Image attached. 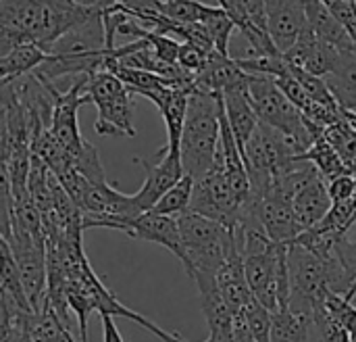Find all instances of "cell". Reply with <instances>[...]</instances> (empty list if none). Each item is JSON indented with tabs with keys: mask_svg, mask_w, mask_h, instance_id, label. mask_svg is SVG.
Returning a JSON list of instances; mask_svg holds the SVG:
<instances>
[{
	"mask_svg": "<svg viewBox=\"0 0 356 342\" xmlns=\"http://www.w3.org/2000/svg\"><path fill=\"white\" fill-rule=\"evenodd\" d=\"M217 2H219V8H223L227 13V17L236 23L238 31H244L246 27L252 25V21L248 19V13H246L244 0H217Z\"/></svg>",
	"mask_w": 356,
	"mask_h": 342,
	"instance_id": "cell-34",
	"label": "cell"
},
{
	"mask_svg": "<svg viewBox=\"0 0 356 342\" xmlns=\"http://www.w3.org/2000/svg\"><path fill=\"white\" fill-rule=\"evenodd\" d=\"M165 15L177 23H202L204 17L215 8L200 0H163Z\"/></svg>",
	"mask_w": 356,
	"mask_h": 342,
	"instance_id": "cell-27",
	"label": "cell"
},
{
	"mask_svg": "<svg viewBox=\"0 0 356 342\" xmlns=\"http://www.w3.org/2000/svg\"><path fill=\"white\" fill-rule=\"evenodd\" d=\"M50 52L38 44H21L0 56V86L25 77L50 61Z\"/></svg>",
	"mask_w": 356,
	"mask_h": 342,
	"instance_id": "cell-17",
	"label": "cell"
},
{
	"mask_svg": "<svg viewBox=\"0 0 356 342\" xmlns=\"http://www.w3.org/2000/svg\"><path fill=\"white\" fill-rule=\"evenodd\" d=\"M300 157L298 148L290 138L280 134L277 130L259 123L257 132L252 134L250 142L244 150V161L252 186V196H265L277 178Z\"/></svg>",
	"mask_w": 356,
	"mask_h": 342,
	"instance_id": "cell-4",
	"label": "cell"
},
{
	"mask_svg": "<svg viewBox=\"0 0 356 342\" xmlns=\"http://www.w3.org/2000/svg\"><path fill=\"white\" fill-rule=\"evenodd\" d=\"M292 207L294 213L300 221V226L307 230L315 228L317 224H321L325 219V215L332 211L334 203L330 199V190H327V182L321 178V173H313L294 194L292 199Z\"/></svg>",
	"mask_w": 356,
	"mask_h": 342,
	"instance_id": "cell-12",
	"label": "cell"
},
{
	"mask_svg": "<svg viewBox=\"0 0 356 342\" xmlns=\"http://www.w3.org/2000/svg\"><path fill=\"white\" fill-rule=\"evenodd\" d=\"M248 94L252 100V107L261 119V123L277 130L286 138L294 142L300 155H305L317 138L323 136L325 130H319L313 125L298 109L296 104L282 92V88L275 84L269 75H254L248 77Z\"/></svg>",
	"mask_w": 356,
	"mask_h": 342,
	"instance_id": "cell-3",
	"label": "cell"
},
{
	"mask_svg": "<svg viewBox=\"0 0 356 342\" xmlns=\"http://www.w3.org/2000/svg\"><path fill=\"white\" fill-rule=\"evenodd\" d=\"M86 81L88 75L75 77V81L67 90H58L52 84V98H54V109H52V134L60 142V146L67 150V155L77 153L88 140L79 132L77 123V111L79 107L92 102L90 96L86 94Z\"/></svg>",
	"mask_w": 356,
	"mask_h": 342,
	"instance_id": "cell-7",
	"label": "cell"
},
{
	"mask_svg": "<svg viewBox=\"0 0 356 342\" xmlns=\"http://www.w3.org/2000/svg\"><path fill=\"white\" fill-rule=\"evenodd\" d=\"M327 190H330V199L334 205H342L348 203L356 196V176H340L332 182H327Z\"/></svg>",
	"mask_w": 356,
	"mask_h": 342,
	"instance_id": "cell-33",
	"label": "cell"
},
{
	"mask_svg": "<svg viewBox=\"0 0 356 342\" xmlns=\"http://www.w3.org/2000/svg\"><path fill=\"white\" fill-rule=\"evenodd\" d=\"M154 161L148 159H136L146 171V180L142 188L134 194L136 205L140 213H148L154 209V205L186 176L184 163H181V153L167 150L165 146L154 155Z\"/></svg>",
	"mask_w": 356,
	"mask_h": 342,
	"instance_id": "cell-8",
	"label": "cell"
},
{
	"mask_svg": "<svg viewBox=\"0 0 356 342\" xmlns=\"http://www.w3.org/2000/svg\"><path fill=\"white\" fill-rule=\"evenodd\" d=\"M271 342H319L315 320L311 316L296 313L290 307H282L273 313Z\"/></svg>",
	"mask_w": 356,
	"mask_h": 342,
	"instance_id": "cell-19",
	"label": "cell"
},
{
	"mask_svg": "<svg viewBox=\"0 0 356 342\" xmlns=\"http://www.w3.org/2000/svg\"><path fill=\"white\" fill-rule=\"evenodd\" d=\"M323 79L340 109L356 113V48L340 50L334 69Z\"/></svg>",
	"mask_w": 356,
	"mask_h": 342,
	"instance_id": "cell-15",
	"label": "cell"
},
{
	"mask_svg": "<svg viewBox=\"0 0 356 342\" xmlns=\"http://www.w3.org/2000/svg\"><path fill=\"white\" fill-rule=\"evenodd\" d=\"M2 247V267H0V295L8 297L21 311H27V313H33L31 305H29V299L25 295V288H23V282H21V274H19V267H17V261H15V255L8 247L6 240L0 242Z\"/></svg>",
	"mask_w": 356,
	"mask_h": 342,
	"instance_id": "cell-21",
	"label": "cell"
},
{
	"mask_svg": "<svg viewBox=\"0 0 356 342\" xmlns=\"http://www.w3.org/2000/svg\"><path fill=\"white\" fill-rule=\"evenodd\" d=\"M69 342H81V341H75V339H73V334L69 332Z\"/></svg>",
	"mask_w": 356,
	"mask_h": 342,
	"instance_id": "cell-39",
	"label": "cell"
},
{
	"mask_svg": "<svg viewBox=\"0 0 356 342\" xmlns=\"http://www.w3.org/2000/svg\"><path fill=\"white\" fill-rule=\"evenodd\" d=\"M69 165L75 171H79L86 180H90L92 184H108V180L104 176V167L98 157V150L90 142H86L77 153L69 155Z\"/></svg>",
	"mask_w": 356,
	"mask_h": 342,
	"instance_id": "cell-26",
	"label": "cell"
},
{
	"mask_svg": "<svg viewBox=\"0 0 356 342\" xmlns=\"http://www.w3.org/2000/svg\"><path fill=\"white\" fill-rule=\"evenodd\" d=\"M342 113H344L346 121H348V123H350V125L356 130V113H348V111H342Z\"/></svg>",
	"mask_w": 356,
	"mask_h": 342,
	"instance_id": "cell-38",
	"label": "cell"
},
{
	"mask_svg": "<svg viewBox=\"0 0 356 342\" xmlns=\"http://www.w3.org/2000/svg\"><path fill=\"white\" fill-rule=\"evenodd\" d=\"M86 94L98 109L94 130L98 136H127L134 138V94L111 71H96L88 75Z\"/></svg>",
	"mask_w": 356,
	"mask_h": 342,
	"instance_id": "cell-5",
	"label": "cell"
},
{
	"mask_svg": "<svg viewBox=\"0 0 356 342\" xmlns=\"http://www.w3.org/2000/svg\"><path fill=\"white\" fill-rule=\"evenodd\" d=\"M194 90L186 88H171L167 100L159 109V113L165 119L167 127V150L181 153V138H184V127H186V117H188V104H190V94Z\"/></svg>",
	"mask_w": 356,
	"mask_h": 342,
	"instance_id": "cell-20",
	"label": "cell"
},
{
	"mask_svg": "<svg viewBox=\"0 0 356 342\" xmlns=\"http://www.w3.org/2000/svg\"><path fill=\"white\" fill-rule=\"evenodd\" d=\"M254 199V196H252ZM257 215L267 232V236L277 244H292L305 232L300 226L292 201L280 190L271 188L265 196L254 199Z\"/></svg>",
	"mask_w": 356,
	"mask_h": 342,
	"instance_id": "cell-9",
	"label": "cell"
},
{
	"mask_svg": "<svg viewBox=\"0 0 356 342\" xmlns=\"http://www.w3.org/2000/svg\"><path fill=\"white\" fill-rule=\"evenodd\" d=\"M305 0H267V27L280 52H288L307 29Z\"/></svg>",
	"mask_w": 356,
	"mask_h": 342,
	"instance_id": "cell-11",
	"label": "cell"
},
{
	"mask_svg": "<svg viewBox=\"0 0 356 342\" xmlns=\"http://www.w3.org/2000/svg\"><path fill=\"white\" fill-rule=\"evenodd\" d=\"M242 209L244 207L236 199V192L227 180V173H225V167L217 155L213 169L202 180H198L194 186L190 211L204 215L209 219H215L234 232L238 221H240Z\"/></svg>",
	"mask_w": 356,
	"mask_h": 342,
	"instance_id": "cell-6",
	"label": "cell"
},
{
	"mask_svg": "<svg viewBox=\"0 0 356 342\" xmlns=\"http://www.w3.org/2000/svg\"><path fill=\"white\" fill-rule=\"evenodd\" d=\"M102 318V339L104 342H125L113 316H100Z\"/></svg>",
	"mask_w": 356,
	"mask_h": 342,
	"instance_id": "cell-36",
	"label": "cell"
},
{
	"mask_svg": "<svg viewBox=\"0 0 356 342\" xmlns=\"http://www.w3.org/2000/svg\"><path fill=\"white\" fill-rule=\"evenodd\" d=\"M194 178L192 176H184L156 205L150 213H156V215H167V217H181L184 213L190 211V205H192V196H194Z\"/></svg>",
	"mask_w": 356,
	"mask_h": 342,
	"instance_id": "cell-23",
	"label": "cell"
},
{
	"mask_svg": "<svg viewBox=\"0 0 356 342\" xmlns=\"http://www.w3.org/2000/svg\"><path fill=\"white\" fill-rule=\"evenodd\" d=\"M305 10H307V21L309 27L315 31V36L327 44H332L338 50H350L356 48L342 23L336 19L332 8L325 4V0H305Z\"/></svg>",
	"mask_w": 356,
	"mask_h": 342,
	"instance_id": "cell-16",
	"label": "cell"
},
{
	"mask_svg": "<svg viewBox=\"0 0 356 342\" xmlns=\"http://www.w3.org/2000/svg\"><path fill=\"white\" fill-rule=\"evenodd\" d=\"M323 138L334 146V150L340 155L342 163L346 165L348 173L356 176V130L344 119H340L338 123L330 125L323 132Z\"/></svg>",
	"mask_w": 356,
	"mask_h": 342,
	"instance_id": "cell-24",
	"label": "cell"
},
{
	"mask_svg": "<svg viewBox=\"0 0 356 342\" xmlns=\"http://www.w3.org/2000/svg\"><path fill=\"white\" fill-rule=\"evenodd\" d=\"M319 342H353V336L346 328H342L327 311L325 307H319L313 316Z\"/></svg>",
	"mask_w": 356,
	"mask_h": 342,
	"instance_id": "cell-29",
	"label": "cell"
},
{
	"mask_svg": "<svg viewBox=\"0 0 356 342\" xmlns=\"http://www.w3.org/2000/svg\"><path fill=\"white\" fill-rule=\"evenodd\" d=\"M83 4H90V6H98V8H108L115 4V0H81Z\"/></svg>",
	"mask_w": 356,
	"mask_h": 342,
	"instance_id": "cell-37",
	"label": "cell"
},
{
	"mask_svg": "<svg viewBox=\"0 0 356 342\" xmlns=\"http://www.w3.org/2000/svg\"><path fill=\"white\" fill-rule=\"evenodd\" d=\"M148 332H152L154 336H159L163 342H188V341H184L179 334H175V332H167V330L159 328L156 324H152V326L148 328ZM204 342H236V341H225V339H221V336L209 334V341H204Z\"/></svg>",
	"mask_w": 356,
	"mask_h": 342,
	"instance_id": "cell-35",
	"label": "cell"
},
{
	"mask_svg": "<svg viewBox=\"0 0 356 342\" xmlns=\"http://www.w3.org/2000/svg\"><path fill=\"white\" fill-rule=\"evenodd\" d=\"M96 10L98 6L81 0H0V56L21 44L50 50L58 38Z\"/></svg>",
	"mask_w": 356,
	"mask_h": 342,
	"instance_id": "cell-1",
	"label": "cell"
},
{
	"mask_svg": "<svg viewBox=\"0 0 356 342\" xmlns=\"http://www.w3.org/2000/svg\"><path fill=\"white\" fill-rule=\"evenodd\" d=\"M325 4L332 8V13L342 23V27L346 29V33L350 36V40L355 42L356 46V2H350V0H325Z\"/></svg>",
	"mask_w": 356,
	"mask_h": 342,
	"instance_id": "cell-31",
	"label": "cell"
},
{
	"mask_svg": "<svg viewBox=\"0 0 356 342\" xmlns=\"http://www.w3.org/2000/svg\"><path fill=\"white\" fill-rule=\"evenodd\" d=\"M334 251L340 257L346 272L356 280V226L334 244Z\"/></svg>",
	"mask_w": 356,
	"mask_h": 342,
	"instance_id": "cell-32",
	"label": "cell"
},
{
	"mask_svg": "<svg viewBox=\"0 0 356 342\" xmlns=\"http://www.w3.org/2000/svg\"><path fill=\"white\" fill-rule=\"evenodd\" d=\"M248 77H250V73H246L240 67L238 59L225 56V54H221V52L215 50L209 56L207 67L196 75L194 88L196 90H202V92L223 94L225 90H232L236 86L248 84Z\"/></svg>",
	"mask_w": 356,
	"mask_h": 342,
	"instance_id": "cell-14",
	"label": "cell"
},
{
	"mask_svg": "<svg viewBox=\"0 0 356 342\" xmlns=\"http://www.w3.org/2000/svg\"><path fill=\"white\" fill-rule=\"evenodd\" d=\"M221 98H223V111H225L227 123H229V127L238 140V146L244 155L246 144L250 142L252 134L257 132V127L261 123V119L252 107L250 94H248V84L225 90L221 94Z\"/></svg>",
	"mask_w": 356,
	"mask_h": 342,
	"instance_id": "cell-13",
	"label": "cell"
},
{
	"mask_svg": "<svg viewBox=\"0 0 356 342\" xmlns=\"http://www.w3.org/2000/svg\"><path fill=\"white\" fill-rule=\"evenodd\" d=\"M323 307L325 311L342 326L350 332V336L356 334V307L342 295H336V293H327L325 295V301H323Z\"/></svg>",
	"mask_w": 356,
	"mask_h": 342,
	"instance_id": "cell-28",
	"label": "cell"
},
{
	"mask_svg": "<svg viewBox=\"0 0 356 342\" xmlns=\"http://www.w3.org/2000/svg\"><path fill=\"white\" fill-rule=\"evenodd\" d=\"M106 71L115 73L134 96L138 94V96L152 100L156 104V109L163 107V102L167 100V96L171 92V86L163 77H159L156 73H150V71L131 69V67H123V65H111Z\"/></svg>",
	"mask_w": 356,
	"mask_h": 342,
	"instance_id": "cell-18",
	"label": "cell"
},
{
	"mask_svg": "<svg viewBox=\"0 0 356 342\" xmlns=\"http://www.w3.org/2000/svg\"><path fill=\"white\" fill-rule=\"evenodd\" d=\"M202 25H204L209 38L213 40L217 52L229 56V38H232L234 29H238V27H236V23L227 17V13H225L223 8L215 6V8L204 17Z\"/></svg>",
	"mask_w": 356,
	"mask_h": 342,
	"instance_id": "cell-25",
	"label": "cell"
},
{
	"mask_svg": "<svg viewBox=\"0 0 356 342\" xmlns=\"http://www.w3.org/2000/svg\"><path fill=\"white\" fill-rule=\"evenodd\" d=\"M211 54H213V52H207V50H202V48H198V46H194V44L181 42L179 56H177V65H179L184 71H188V73H192V75L196 77V75L207 67Z\"/></svg>",
	"mask_w": 356,
	"mask_h": 342,
	"instance_id": "cell-30",
	"label": "cell"
},
{
	"mask_svg": "<svg viewBox=\"0 0 356 342\" xmlns=\"http://www.w3.org/2000/svg\"><path fill=\"white\" fill-rule=\"evenodd\" d=\"M123 234H127L136 240H148V242L165 247L181 261L184 270H188V255H186V249L181 242L177 217L156 215V213L148 211V213H142L140 217L131 219Z\"/></svg>",
	"mask_w": 356,
	"mask_h": 342,
	"instance_id": "cell-10",
	"label": "cell"
},
{
	"mask_svg": "<svg viewBox=\"0 0 356 342\" xmlns=\"http://www.w3.org/2000/svg\"><path fill=\"white\" fill-rule=\"evenodd\" d=\"M221 144V94L196 90L190 94L188 117L181 138V163L194 182L215 165Z\"/></svg>",
	"mask_w": 356,
	"mask_h": 342,
	"instance_id": "cell-2",
	"label": "cell"
},
{
	"mask_svg": "<svg viewBox=\"0 0 356 342\" xmlns=\"http://www.w3.org/2000/svg\"><path fill=\"white\" fill-rule=\"evenodd\" d=\"M298 161H309V163H313L315 169L321 173V178H323L325 182H332V180H336V178H340V176H346V173H348V169H346V165L342 163L340 155L334 150V146H332L323 136L317 138V140L313 142V146H311L305 155L298 157Z\"/></svg>",
	"mask_w": 356,
	"mask_h": 342,
	"instance_id": "cell-22",
	"label": "cell"
}]
</instances>
